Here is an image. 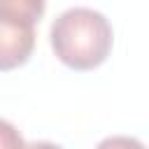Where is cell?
<instances>
[{"label":"cell","mask_w":149,"mask_h":149,"mask_svg":"<svg viewBox=\"0 0 149 149\" xmlns=\"http://www.w3.org/2000/svg\"><path fill=\"white\" fill-rule=\"evenodd\" d=\"M56 58L72 70H93L112 51L114 30L105 14L91 7H70L61 12L49 30Z\"/></svg>","instance_id":"obj_1"},{"label":"cell","mask_w":149,"mask_h":149,"mask_svg":"<svg viewBox=\"0 0 149 149\" xmlns=\"http://www.w3.org/2000/svg\"><path fill=\"white\" fill-rule=\"evenodd\" d=\"M35 49V28L0 16V72L23 65Z\"/></svg>","instance_id":"obj_2"},{"label":"cell","mask_w":149,"mask_h":149,"mask_svg":"<svg viewBox=\"0 0 149 149\" xmlns=\"http://www.w3.org/2000/svg\"><path fill=\"white\" fill-rule=\"evenodd\" d=\"M44 9H47V0H0V16L33 28L42 19Z\"/></svg>","instance_id":"obj_3"},{"label":"cell","mask_w":149,"mask_h":149,"mask_svg":"<svg viewBox=\"0 0 149 149\" xmlns=\"http://www.w3.org/2000/svg\"><path fill=\"white\" fill-rule=\"evenodd\" d=\"M0 149H26L19 128L7 119H0Z\"/></svg>","instance_id":"obj_4"},{"label":"cell","mask_w":149,"mask_h":149,"mask_svg":"<svg viewBox=\"0 0 149 149\" xmlns=\"http://www.w3.org/2000/svg\"><path fill=\"white\" fill-rule=\"evenodd\" d=\"M95 149H144V144L137 137L130 135H109L95 144Z\"/></svg>","instance_id":"obj_5"},{"label":"cell","mask_w":149,"mask_h":149,"mask_svg":"<svg viewBox=\"0 0 149 149\" xmlns=\"http://www.w3.org/2000/svg\"><path fill=\"white\" fill-rule=\"evenodd\" d=\"M26 149H63V147L54 144V142H47V140H35V142H28Z\"/></svg>","instance_id":"obj_6"}]
</instances>
